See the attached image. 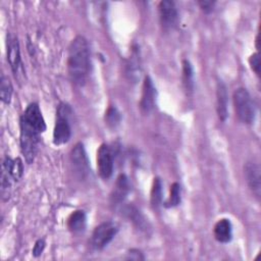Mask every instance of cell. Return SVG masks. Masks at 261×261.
<instances>
[{"mask_svg": "<svg viewBox=\"0 0 261 261\" xmlns=\"http://www.w3.org/2000/svg\"><path fill=\"white\" fill-rule=\"evenodd\" d=\"M67 69L72 83L84 86L91 71V55L87 40L76 36L68 47Z\"/></svg>", "mask_w": 261, "mask_h": 261, "instance_id": "cell-1", "label": "cell"}, {"mask_svg": "<svg viewBox=\"0 0 261 261\" xmlns=\"http://www.w3.org/2000/svg\"><path fill=\"white\" fill-rule=\"evenodd\" d=\"M232 98L234 111L238 118L243 123H252L255 119L256 108L249 92L244 88H239L233 92Z\"/></svg>", "mask_w": 261, "mask_h": 261, "instance_id": "cell-2", "label": "cell"}, {"mask_svg": "<svg viewBox=\"0 0 261 261\" xmlns=\"http://www.w3.org/2000/svg\"><path fill=\"white\" fill-rule=\"evenodd\" d=\"M20 129L39 135L46 129V123L37 103H31L20 116Z\"/></svg>", "mask_w": 261, "mask_h": 261, "instance_id": "cell-3", "label": "cell"}, {"mask_svg": "<svg viewBox=\"0 0 261 261\" xmlns=\"http://www.w3.org/2000/svg\"><path fill=\"white\" fill-rule=\"evenodd\" d=\"M70 108L66 104H60L57 110V117L53 128V143L56 146L67 143L71 136V128L68 122Z\"/></svg>", "mask_w": 261, "mask_h": 261, "instance_id": "cell-4", "label": "cell"}, {"mask_svg": "<svg viewBox=\"0 0 261 261\" xmlns=\"http://www.w3.org/2000/svg\"><path fill=\"white\" fill-rule=\"evenodd\" d=\"M118 231V227L116 224L110 221H105L100 223L95 227L92 233V246L96 250H101L105 248L116 236Z\"/></svg>", "mask_w": 261, "mask_h": 261, "instance_id": "cell-5", "label": "cell"}, {"mask_svg": "<svg viewBox=\"0 0 261 261\" xmlns=\"http://www.w3.org/2000/svg\"><path fill=\"white\" fill-rule=\"evenodd\" d=\"M7 60L15 77L23 73L19 43L17 37L12 34H7Z\"/></svg>", "mask_w": 261, "mask_h": 261, "instance_id": "cell-6", "label": "cell"}, {"mask_svg": "<svg viewBox=\"0 0 261 261\" xmlns=\"http://www.w3.org/2000/svg\"><path fill=\"white\" fill-rule=\"evenodd\" d=\"M98 173L103 179H108L113 172V152L107 144H101L97 151Z\"/></svg>", "mask_w": 261, "mask_h": 261, "instance_id": "cell-7", "label": "cell"}, {"mask_svg": "<svg viewBox=\"0 0 261 261\" xmlns=\"http://www.w3.org/2000/svg\"><path fill=\"white\" fill-rule=\"evenodd\" d=\"M159 19L164 31L172 30L177 22V10L173 1L162 0L158 4Z\"/></svg>", "mask_w": 261, "mask_h": 261, "instance_id": "cell-8", "label": "cell"}, {"mask_svg": "<svg viewBox=\"0 0 261 261\" xmlns=\"http://www.w3.org/2000/svg\"><path fill=\"white\" fill-rule=\"evenodd\" d=\"M70 161L80 178H85L90 172V165L86 150L82 143H77L70 152Z\"/></svg>", "mask_w": 261, "mask_h": 261, "instance_id": "cell-9", "label": "cell"}, {"mask_svg": "<svg viewBox=\"0 0 261 261\" xmlns=\"http://www.w3.org/2000/svg\"><path fill=\"white\" fill-rule=\"evenodd\" d=\"M156 104V88L152 79L146 75L142 87V96L140 101V108L144 113L151 112Z\"/></svg>", "mask_w": 261, "mask_h": 261, "instance_id": "cell-10", "label": "cell"}, {"mask_svg": "<svg viewBox=\"0 0 261 261\" xmlns=\"http://www.w3.org/2000/svg\"><path fill=\"white\" fill-rule=\"evenodd\" d=\"M38 142L39 135L20 129V147L28 163H32L35 159L38 149Z\"/></svg>", "mask_w": 261, "mask_h": 261, "instance_id": "cell-11", "label": "cell"}, {"mask_svg": "<svg viewBox=\"0 0 261 261\" xmlns=\"http://www.w3.org/2000/svg\"><path fill=\"white\" fill-rule=\"evenodd\" d=\"M245 176L247 184L253 194L260 198L261 193V176H260V166L255 162H247L245 165Z\"/></svg>", "mask_w": 261, "mask_h": 261, "instance_id": "cell-12", "label": "cell"}, {"mask_svg": "<svg viewBox=\"0 0 261 261\" xmlns=\"http://www.w3.org/2000/svg\"><path fill=\"white\" fill-rule=\"evenodd\" d=\"M121 211H122V214L129 221H132V223L138 229H140L141 231H144V232H148V230L150 229L149 222L144 217V215L140 212V210H138V208L136 206H134L132 204H127L122 207Z\"/></svg>", "mask_w": 261, "mask_h": 261, "instance_id": "cell-13", "label": "cell"}, {"mask_svg": "<svg viewBox=\"0 0 261 261\" xmlns=\"http://www.w3.org/2000/svg\"><path fill=\"white\" fill-rule=\"evenodd\" d=\"M227 102L228 96L226 86L222 81L218 80L216 84V112L221 121H225L227 118Z\"/></svg>", "mask_w": 261, "mask_h": 261, "instance_id": "cell-14", "label": "cell"}, {"mask_svg": "<svg viewBox=\"0 0 261 261\" xmlns=\"http://www.w3.org/2000/svg\"><path fill=\"white\" fill-rule=\"evenodd\" d=\"M129 192V182L125 174H119L116 178L114 189L111 194V202L115 205L120 204L124 201Z\"/></svg>", "mask_w": 261, "mask_h": 261, "instance_id": "cell-15", "label": "cell"}, {"mask_svg": "<svg viewBox=\"0 0 261 261\" xmlns=\"http://www.w3.org/2000/svg\"><path fill=\"white\" fill-rule=\"evenodd\" d=\"M214 238L219 243H228L232 238V226L227 218L219 219L213 228Z\"/></svg>", "mask_w": 261, "mask_h": 261, "instance_id": "cell-16", "label": "cell"}, {"mask_svg": "<svg viewBox=\"0 0 261 261\" xmlns=\"http://www.w3.org/2000/svg\"><path fill=\"white\" fill-rule=\"evenodd\" d=\"M87 215L84 210L73 211L67 218V227L72 233H80L85 230Z\"/></svg>", "mask_w": 261, "mask_h": 261, "instance_id": "cell-17", "label": "cell"}, {"mask_svg": "<svg viewBox=\"0 0 261 261\" xmlns=\"http://www.w3.org/2000/svg\"><path fill=\"white\" fill-rule=\"evenodd\" d=\"M2 167L8 171V173L14 180H19L23 174V164L20 158L11 159L10 157L6 156L3 161Z\"/></svg>", "mask_w": 261, "mask_h": 261, "instance_id": "cell-18", "label": "cell"}, {"mask_svg": "<svg viewBox=\"0 0 261 261\" xmlns=\"http://www.w3.org/2000/svg\"><path fill=\"white\" fill-rule=\"evenodd\" d=\"M182 84L187 92H193L194 89V70L188 59L182 60Z\"/></svg>", "mask_w": 261, "mask_h": 261, "instance_id": "cell-19", "label": "cell"}, {"mask_svg": "<svg viewBox=\"0 0 261 261\" xmlns=\"http://www.w3.org/2000/svg\"><path fill=\"white\" fill-rule=\"evenodd\" d=\"M150 201L153 208H158L162 201V181L159 177H155L151 188Z\"/></svg>", "mask_w": 261, "mask_h": 261, "instance_id": "cell-20", "label": "cell"}, {"mask_svg": "<svg viewBox=\"0 0 261 261\" xmlns=\"http://www.w3.org/2000/svg\"><path fill=\"white\" fill-rule=\"evenodd\" d=\"M12 85L8 76L2 75L1 77V83H0V96L1 100L4 104H9L11 101V96H12Z\"/></svg>", "mask_w": 261, "mask_h": 261, "instance_id": "cell-21", "label": "cell"}, {"mask_svg": "<svg viewBox=\"0 0 261 261\" xmlns=\"http://www.w3.org/2000/svg\"><path fill=\"white\" fill-rule=\"evenodd\" d=\"M120 112L114 106H109L105 112V122L110 128H115L120 123Z\"/></svg>", "mask_w": 261, "mask_h": 261, "instance_id": "cell-22", "label": "cell"}, {"mask_svg": "<svg viewBox=\"0 0 261 261\" xmlns=\"http://www.w3.org/2000/svg\"><path fill=\"white\" fill-rule=\"evenodd\" d=\"M180 203V186L178 182H173L170 186L169 197L166 200L164 206L167 208L175 207Z\"/></svg>", "mask_w": 261, "mask_h": 261, "instance_id": "cell-23", "label": "cell"}, {"mask_svg": "<svg viewBox=\"0 0 261 261\" xmlns=\"http://www.w3.org/2000/svg\"><path fill=\"white\" fill-rule=\"evenodd\" d=\"M10 178H12L10 176V174L8 173V171L2 167V172H1V195H2V199L8 200L9 198V189H10Z\"/></svg>", "mask_w": 261, "mask_h": 261, "instance_id": "cell-24", "label": "cell"}, {"mask_svg": "<svg viewBox=\"0 0 261 261\" xmlns=\"http://www.w3.org/2000/svg\"><path fill=\"white\" fill-rule=\"evenodd\" d=\"M127 72L128 74L133 75L135 74L134 72H137L138 74V71L140 72V64H139V59H138V53L137 51L135 50L132 57H130V62L127 64Z\"/></svg>", "mask_w": 261, "mask_h": 261, "instance_id": "cell-25", "label": "cell"}, {"mask_svg": "<svg viewBox=\"0 0 261 261\" xmlns=\"http://www.w3.org/2000/svg\"><path fill=\"white\" fill-rule=\"evenodd\" d=\"M249 64L251 66V69L259 76L260 75V56L259 53H253L249 58Z\"/></svg>", "mask_w": 261, "mask_h": 261, "instance_id": "cell-26", "label": "cell"}, {"mask_svg": "<svg viewBox=\"0 0 261 261\" xmlns=\"http://www.w3.org/2000/svg\"><path fill=\"white\" fill-rule=\"evenodd\" d=\"M198 4H199L200 8L205 13H210L213 10V8H214L215 2L214 1H209V0H202V1H199Z\"/></svg>", "mask_w": 261, "mask_h": 261, "instance_id": "cell-27", "label": "cell"}, {"mask_svg": "<svg viewBox=\"0 0 261 261\" xmlns=\"http://www.w3.org/2000/svg\"><path fill=\"white\" fill-rule=\"evenodd\" d=\"M45 248V242L43 240H38L35 245H34V249H33V255L38 257L42 254L43 250Z\"/></svg>", "mask_w": 261, "mask_h": 261, "instance_id": "cell-28", "label": "cell"}, {"mask_svg": "<svg viewBox=\"0 0 261 261\" xmlns=\"http://www.w3.org/2000/svg\"><path fill=\"white\" fill-rule=\"evenodd\" d=\"M128 259L132 260H143L144 257L142 256V253L139 250H130L128 252Z\"/></svg>", "mask_w": 261, "mask_h": 261, "instance_id": "cell-29", "label": "cell"}]
</instances>
